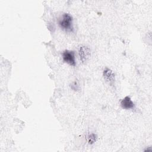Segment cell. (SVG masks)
Wrapping results in <instances>:
<instances>
[{
	"label": "cell",
	"mask_w": 152,
	"mask_h": 152,
	"mask_svg": "<svg viewBox=\"0 0 152 152\" xmlns=\"http://www.w3.org/2000/svg\"><path fill=\"white\" fill-rule=\"evenodd\" d=\"M59 26L62 30L67 32H72L73 25L72 16L69 14L64 13L59 21Z\"/></svg>",
	"instance_id": "6da1fadb"
},
{
	"label": "cell",
	"mask_w": 152,
	"mask_h": 152,
	"mask_svg": "<svg viewBox=\"0 0 152 152\" xmlns=\"http://www.w3.org/2000/svg\"><path fill=\"white\" fill-rule=\"evenodd\" d=\"M78 53L81 62L84 64L90 58L91 52L89 47L81 45L78 47Z\"/></svg>",
	"instance_id": "7a4b0ae2"
},
{
	"label": "cell",
	"mask_w": 152,
	"mask_h": 152,
	"mask_svg": "<svg viewBox=\"0 0 152 152\" xmlns=\"http://www.w3.org/2000/svg\"><path fill=\"white\" fill-rule=\"evenodd\" d=\"M63 61L71 66L75 65V52L72 50H66L62 53Z\"/></svg>",
	"instance_id": "3957f363"
},
{
	"label": "cell",
	"mask_w": 152,
	"mask_h": 152,
	"mask_svg": "<svg viewBox=\"0 0 152 152\" xmlns=\"http://www.w3.org/2000/svg\"><path fill=\"white\" fill-rule=\"evenodd\" d=\"M103 76L106 81L108 84H112L115 83V76L114 72L109 68H105L103 72Z\"/></svg>",
	"instance_id": "277c9868"
},
{
	"label": "cell",
	"mask_w": 152,
	"mask_h": 152,
	"mask_svg": "<svg viewBox=\"0 0 152 152\" xmlns=\"http://www.w3.org/2000/svg\"><path fill=\"white\" fill-rule=\"evenodd\" d=\"M121 105L125 109H131L134 107V103L129 96L125 97L121 102Z\"/></svg>",
	"instance_id": "5b68a950"
},
{
	"label": "cell",
	"mask_w": 152,
	"mask_h": 152,
	"mask_svg": "<svg viewBox=\"0 0 152 152\" xmlns=\"http://www.w3.org/2000/svg\"><path fill=\"white\" fill-rule=\"evenodd\" d=\"M97 139V136L96 134H91L88 136V142L90 144H93L96 141Z\"/></svg>",
	"instance_id": "8992f818"
}]
</instances>
